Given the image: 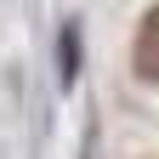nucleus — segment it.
<instances>
[{
    "label": "nucleus",
    "mask_w": 159,
    "mask_h": 159,
    "mask_svg": "<svg viewBox=\"0 0 159 159\" xmlns=\"http://www.w3.org/2000/svg\"><path fill=\"white\" fill-rule=\"evenodd\" d=\"M131 68H136V80L159 85V6H148V11H142V23H136V40H131Z\"/></svg>",
    "instance_id": "obj_1"
},
{
    "label": "nucleus",
    "mask_w": 159,
    "mask_h": 159,
    "mask_svg": "<svg viewBox=\"0 0 159 159\" xmlns=\"http://www.w3.org/2000/svg\"><path fill=\"white\" fill-rule=\"evenodd\" d=\"M153 159H159V153H153Z\"/></svg>",
    "instance_id": "obj_2"
}]
</instances>
